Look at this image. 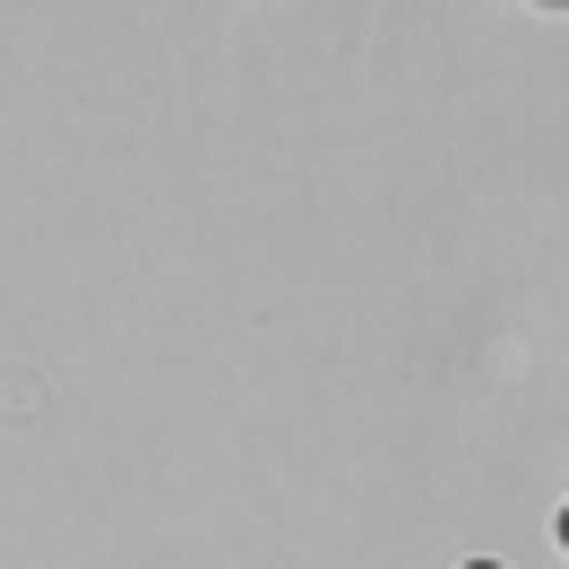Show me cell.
I'll use <instances>...</instances> for the list:
<instances>
[{
  "label": "cell",
  "instance_id": "3",
  "mask_svg": "<svg viewBox=\"0 0 569 569\" xmlns=\"http://www.w3.org/2000/svg\"><path fill=\"white\" fill-rule=\"evenodd\" d=\"M543 9H569V0H543Z\"/></svg>",
  "mask_w": 569,
  "mask_h": 569
},
{
  "label": "cell",
  "instance_id": "2",
  "mask_svg": "<svg viewBox=\"0 0 569 569\" xmlns=\"http://www.w3.org/2000/svg\"><path fill=\"white\" fill-rule=\"evenodd\" d=\"M458 569H500V561H458Z\"/></svg>",
  "mask_w": 569,
  "mask_h": 569
},
{
  "label": "cell",
  "instance_id": "1",
  "mask_svg": "<svg viewBox=\"0 0 569 569\" xmlns=\"http://www.w3.org/2000/svg\"><path fill=\"white\" fill-rule=\"evenodd\" d=\"M552 535H561V552H569V509H561V518H552Z\"/></svg>",
  "mask_w": 569,
  "mask_h": 569
}]
</instances>
